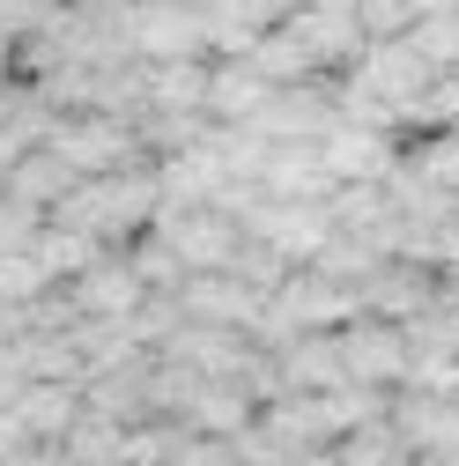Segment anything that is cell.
I'll return each mask as SVG.
<instances>
[{"label":"cell","mask_w":459,"mask_h":466,"mask_svg":"<svg viewBox=\"0 0 459 466\" xmlns=\"http://www.w3.org/2000/svg\"><path fill=\"white\" fill-rule=\"evenodd\" d=\"M208 67L215 60H163V67H148V104L141 111H208Z\"/></svg>","instance_id":"2e32d148"},{"label":"cell","mask_w":459,"mask_h":466,"mask_svg":"<svg viewBox=\"0 0 459 466\" xmlns=\"http://www.w3.org/2000/svg\"><path fill=\"white\" fill-rule=\"evenodd\" d=\"M245 229L260 245H274L290 267H311L326 252V238H333V200H274V193H260V208L245 215Z\"/></svg>","instance_id":"8992f818"},{"label":"cell","mask_w":459,"mask_h":466,"mask_svg":"<svg viewBox=\"0 0 459 466\" xmlns=\"http://www.w3.org/2000/svg\"><path fill=\"white\" fill-rule=\"evenodd\" d=\"M30 252H37V267H45L52 281H60V289H67V281H75L82 267H97V259H104L111 245H104V238H89V229H75V222H45Z\"/></svg>","instance_id":"9a60e30c"},{"label":"cell","mask_w":459,"mask_h":466,"mask_svg":"<svg viewBox=\"0 0 459 466\" xmlns=\"http://www.w3.org/2000/svg\"><path fill=\"white\" fill-rule=\"evenodd\" d=\"M333 451H341V466H415V444L400 437V422H393V415H378V422L349 430Z\"/></svg>","instance_id":"e0dca14e"},{"label":"cell","mask_w":459,"mask_h":466,"mask_svg":"<svg viewBox=\"0 0 459 466\" xmlns=\"http://www.w3.org/2000/svg\"><path fill=\"white\" fill-rule=\"evenodd\" d=\"M156 229L170 238V252L186 259V274H222L230 259L245 252V222L230 208H163Z\"/></svg>","instance_id":"52a82bcc"},{"label":"cell","mask_w":459,"mask_h":466,"mask_svg":"<svg viewBox=\"0 0 459 466\" xmlns=\"http://www.w3.org/2000/svg\"><path fill=\"white\" fill-rule=\"evenodd\" d=\"M408 163L423 178H437L444 193H459V127H430V134H408Z\"/></svg>","instance_id":"ffe728a7"},{"label":"cell","mask_w":459,"mask_h":466,"mask_svg":"<svg viewBox=\"0 0 459 466\" xmlns=\"http://www.w3.org/2000/svg\"><path fill=\"white\" fill-rule=\"evenodd\" d=\"M45 148H60L82 178H104V170H127V163H156L148 141H141V119H127V111H97V104L60 111Z\"/></svg>","instance_id":"7a4b0ae2"},{"label":"cell","mask_w":459,"mask_h":466,"mask_svg":"<svg viewBox=\"0 0 459 466\" xmlns=\"http://www.w3.org/2000/svg\"><path fill=\"white\" fill-rule=\"evenodd\" d=\"M156 178H163V208H222V193L238 186V170H230L222 141H193V148H170L156 156Z\"/></svg>","instance_id":"9c48e42d"},{"label":"cell","mask_w":459,"mask_h":466,"mask_svg":"<svg viewBox=\"0 0 459 466\" xmlns=\"http://www.w3.org/2000/svg\"><path fill=\"white\" fill-rule=\"evenodd\" d=\"M267 96H274V82L252 60H215L208 67V119L215 127H252L267 111Z\"/></svg>","instance_id":"7c38bea8"},{"label":"cell","mask_w":459,"mask_h":466,"mask_svg":"<svg viewBox=\"0 0 459 466\" xmlns=\"http://www.w3.org/2000/svg\"><path fill=\"white\" fill-rule=\"evenodd\" d=\"M45 222H52L45 208H30V200H15L8 186H0V252H30Z\"/></svg>","instance_id":"44dd1931"},{"label":"cell","mask_w":459,"mask_h":466,"mask_svg":"<svg viewBox=\"0 0 459 466\" xmlns=\"http://www.w3.org/2000/svg\"><path fill=\"white\" fill-rule=\"evenodd\" d=\"M67 297H75V311L82 319H111V326H127L156 289H148V274L134 267V252H104L97 267H82L75 281H67Z\"/></svg>","instance_id":"ba28073f"},{"label":"cell","mask_w":459,"mask_h":466,"mask_svg":"<svg viewBox=\"0 0 459 466\" xmlns=\"http://www.w3.org/2000/svg\"><path fill=\"white\" fill-rule=\"evenodd\" d=\"M52 222H75V229H89V238H104L111 252H127L141 229L163 222L156 163H127V170H104V178H82L60 208H52Z\"/></svg>","instance_id":"6da1fadb"},{"label":"cell","mask_w":459,"mask_h":466,"mask_svg":"<svg viewBox=\"0 0 459 466\" xmlns=\"http://www.w3.org/2000/svg\"><path fill=\"white\" fill-rule=\"evenodd\" d=\"M52 289H60V281H52V274L37 267V252H0V304H8V311L45 304Z\"/></svg>","instance_id":"d6986e66"},{"label":"cell","mask_w":459,"mask_h":466,"mask_svg":"<svg viewBox=\"0 0 459 466\" xmlns=\"http://www.w3.org/2000/svg\"><path fill=\"white\" fill-rule=\"evenodd\" d=\"M297 466H341V451H333V444H326V451H304V459H297Z\"/></svg>","instance_id":"cb8c5ba5"},{"label":"cell","mask_w":459,"mask_h":466,"mask_svg":"<svg viewBox=\"0 0 459 466\" xmlns=\"http://www.w3.org/2000/svg\"><path fill=\"white\" fill-rule=\"evenodd\" d=\"M23 422H30V437L37 444H67V430L89 415V385H67V378H37L23 400Z\"/></svg>","instance_id":"4fadbf2b"},{"label":"cell","mask_w":459,"mask_h":466,"mask_svg":"<svg viewBox=\"0 0 459 466\" xmlns=\"http://www.w3.org/2000/svg\"><path fill=\"white\" fill-rule=\"evenodd\" d=\"M127 37H134V60H148V67L208 60V8L200 0H134L127 8Z\"/></svg>","instance_id":"3957f363"},{"label":"cell","mask_w":459,"mask_h":466,"mask_svg":"<svg viewBox=\"0 0 459 466\" xmlns=\"http://www.w3.org/2000/svg\"><path fill=\"white\" fill-rule=\"evenodd\" d=\"M437 267H444V274H459V208H452V222L437 229Z\"/></svg>","instance_id":"603a6c76"},{"label":"cell","mask_w":459,"mask_h":466,"mask_svg":"<svg viewBox=\"0 0 459 466\" xmlns=\"http://www.w3.org/2000/svg\"><path fill=\"white\" fill-rule=\"evenodd\" d=\"M37 378H30V356H23V333L15 340H0V407H15L23 392H30Z\"/></svg>","instance_id":"7402d4cb"},{"label":"cell","mask_w":459,"mask_h":466,"mask_svg":"<svg viewBox=\"0 0 459 466\" xmlns=\"http://www.w3.org/2000/svg\"><path fill=\"white\" fill-rule=\"evenodd\" d=\"M178 304H186V319L193 326H230V333H252L260 326V311H267V297L252 281H238V274H186L178 281Z\"/></svg>","instance_id":"30bf717a"},{"label":"cell","mask_w":459,"mask_h":466,"mask_svg":"<svg viewBox=\"0 0 459 466\" xmlns=\"http://www.w3.org/2000/svg\"><path fill=\"white\" fill-rule=\"evenodd\" d=\"M333 186H385L400 163H408V134L393 127H363V119H333V134L319 141Z\"/></svg>","instance_id":"5b68a950"},{"label":"cell","mask_w":459,"mask_h":466,"mask_svg":"<svg viewBox=\"0 0 459 466\" xmlns=\"http://www.w3.org/2000/svg\"><path fill=\"white\" fill-rule=\"evenodd\" d=\"M0 186H8L15 200H30V208H45V215H52V208H60V200L82 186V170H75L60 148H30V156L8 170V178H0Z\"/></svg>","instance_id":"5bb4252c"},{"label":"cell","mask_w":459,"mask_h":466,"mask_svg":"<svg viewBox=\"0 0 459 466\" xmlns=\"http://www.w3.org/2000/svg\"><path fill=\"white\" fill-rule=\"evenodd\" d=\"M274 370H281V392H341V385H356L349 378V356H341V333H304V340H290L274 356Z\"/></svg>","instance_id":"8fae6325"},{"label":"cell","mask_w":459,"mask_h":466,"mask_svg":"<svg viewBox=\"0 0 459 466\" xmlns=\"http://www.w3.org/2000/svg\"><path fill=\"white\" fill-rule=\"evenodd\" d=\"M408 37H415V52H423L437 75H459V0H444V8L415 15V23H408Z\"/></svg>","instance_id":"ac0fdd59"},{"label":"cell","mask_w":459,"mask_h":466,"mask_svg":"<svg viewBox=\"0 0 459 466\" xmlns=\"http://www.w3.org/2000/svg\"><path fill=\"white\" fill-rule=\"evenodd\" d=\"M341 356H349V378L356 385H378V392H400L415 378V333L400 326V319H356V326H341Z\"/></svg>","instance_id":"277c9868"}]
</instances>
